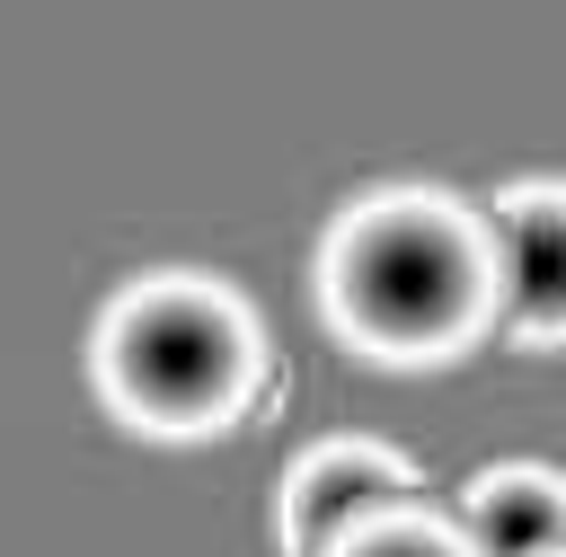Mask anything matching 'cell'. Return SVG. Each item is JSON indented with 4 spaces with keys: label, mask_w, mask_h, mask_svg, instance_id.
Instances as JSON below:
<instances>
[{
    "label": "cell",
    "mask_w": 566,
    "mask_h": 557,
    "mask_svg": "<svg viewBox=\"0 0 566 557\" xmlns=\"http://www.w3.org/2000/svg\"><path fill=\"white\" fill-rule=\"evenodd\" d=\"M469 557H557L566 548V486L548 469H486L469 486Z\"/></svg>",
    "instance_id": "5b68a950"
},
{
    "label": "cell",
    "mask_w": 566,
    "mask_h": 557,
    "mask_svg": "<svg viewBox=\"0 0 566 557\" xmlns=\"http://www.w3.org/2000/svg\"><path fill=\"white\" fill-rule=\"evenodd\" d=\"M327 557H469L451 530H433V522H416V513H380V522H363V530H345Z\"/></svg>",
    "instance_id": "8992f818"
},
{
    "label": "cell",
    "mask_w": 566,
    "mask_h": 557,
    "mask_svg": "<svg viewBox=\"0 0 566 557\" xmlns=\"http://www.w3.org/2000/svg\"><path fill=\"white\" fill-rule=\"evenodd\" d=\"M398 495H407V469L389 451L336 442V451H318V460L292 469V486H283V539H292V557H327L345 530L380 522Z\"/></svg>",
    "instance_id": "277c9868"
},
{
    "label": "cell",
    "mask_w": 566,
    "mask_h": 557,
    "mask_svg": "<svg viewBox=\"0 0 566 557\" xmlns=\"http://www.w3.org/2000/svg\"><path fill=\"white\" fill-rule=\"evenodd\" d=\"M318 301L363 354L424 362V354H451L486 318L495 256L442 195H371L327 230Z\"/></svg>",
    "instance_id": "6da1fadb"
},
{
    "label": "cell",
    "mask_w": 566,
    "mask_h": 557,
    "mask_svg": "<svg viewBox=\"0 0 566 557\" xmlns=\"http://www.w3.org/2000/svg\"><path fill=\"white\" fill-rule=\"evenodd\" d=\"M106 398L150 433L230 424L256 389V327L212 283H133L97 327Z\"/></svg>",
    "instance_id": "7a4b0ae2"
},
{
    "label": "cell",
    "mask_w": 566,
    "mask_h": 557,
    "mask_svg": "<svg viewBox=\"0 0 566 557\" xmlns=\"http://www.w3.org/2000/svg\"><path fill=\"white\" fill-rule=\"evenodd\" d=\"M495 292L513 336H566V195L522 186L495 203Z\"/></svg>",
    "instance_id": "3957f363"
}]
</instances>
